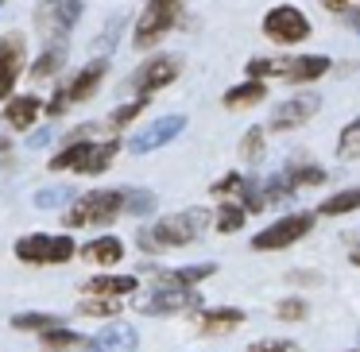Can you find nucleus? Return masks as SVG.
I'll list each match as a JSON object with an SVG mask.
<instances>
[{"label": "nucleus", "mask_w": 360, "mask_h": 352, "mask_svg": "<svg viewBox=\"0 0 360 352\" xmlns=\"http://www.w3.org/2000/svg\"><path fill=\"white\" fill-rule=\"evenodd\" d=\"M205 228H210V213L205 209H182V213H171V217H159L155 225H143L136 233V244L148 256H159V252L186 248V244L202 240Z\"/></svg>", "instance_id": "obj_1"}, {"label": "nucleus", "mask_w": 360, "mask_h": 352, "mask_svg": "<svg viewBox=\"0 0 360 352\" xmlns=\"http://www.w3.org/2000/svg\"><path fill=\"white\" fill-rule=\"evenodd\" d=\"M124 217V190H86L70 202L63 225L66 228H101Z\"/></svg>", "instance_id": "obj_2"}, {"label": "nucleus", "mask_w": 360, "mask_h": 352, "mask_svg": "<svg viewBox=\"0 0 360 352\" xmlns=\"http://www.w3.org/2000/svg\"><path fill=\"white\" fill-rule=\"evenodd\" d=\"M182 20V0H148L136 20V32H132V47L136 51H151L167 39V35L179 27Z\"/></svg>", "instance_id": "obj_3"}, {"label": "nucleus", "mask_w": 360, "mask_h": 352, "mask_svg": "<svg viewBox=\"0 0 360 352\" xmlns=\"http://www.w3.org/2000/svg\"><path fill=\"white\" fill-rule=\"evenodd\" d=\"M78 256V244L66 233H27L16 240V259L20 263H35V267H55V263H70Z\"/></svg>", "instance_id": "obj_4"}, {"label": "nucleus", "mask_w": 360, "mask_h": 352, "mask_svg": "<svg viewBox=\"0 0 360 352\" xmlns=\"http://www.w3.org/2000/svg\"><path fill=\"white\" fill-rule=\"evenodd\" d=\"M82 12H86V0H39L35 8V35L39 43H66V35L78 27Z\"/></svg>", "instance_id": "obj_5"}, {"label": "nucleus", "mask_w": 360, "mask_h": 352, "mask_svg": "<svg viewBox=\"0 0 360 352\" xmlns=\"http://www.w3.org/2000/svg\"><path fill=\"white\" fill-rule=\"evenodd\" d=\"M136 310L148 318H174V313H202L205 302L198 287H155L136 298Z\"/></svg>", "instance_id": "obj_6"}, {"label": "nucleus", "mask_w": 360, "mask_h": 352, "mask_svg": "<svg viewBox=\"0 0 360 352\" xmlns=\"http://www.w3.org/2000/svg\"><path fill=\"white\" fill-rule=\"evenodd\" d=\"M314 233V213L298 209L287 213V217H275L271 225H264L256 236H252V252H283V248H295L302 236Z\"/></svg>", "instance_id": "obj_7"}, {"label": "nucleus", "mask_w": 360, "mask_h": 352, "mask_svg": "<svg viewBox=\"0 0 360 352\" xmlns=\"http://www.w3.org/2000/svg\"><path fill=\"white\" fill-rule=\"evenodd\" d=\"M310 20H306L302 8L295 4H275L271 12L264 16V35L275 43V47H298V43L310 39Z\"/></svg>", "instance_id": "obj_8"}, {"label": "nucleus", "mask_w": 360, "mask_h": 352, "mask_svg": "<svg viewBox=\"0 0 360 352\" xmlns=\"http://www.w3.org/2000/svg\"><path fill=\"white\" fill-rule=\"evenodd\" d=\"M27 74V39L24 32H4L0 35V101L16 93V82Z\"/></svg>", "instance_id": "obj_9"}, {"label": "nucleus", "mask_w": 360, "mask_h": 352, "mask_svg": "<svg viewBox=\"0 0 360 352\" xmlns=\"http://www.w3.org/2000/svg\"><path fill=\"white\" fill-rule=\"evenodd\" d=\"M179 74H182V58L179 55H155V58H148V63L136 66L132 89H136V93H143V97H151V93H159V89L171 86Z\"/></svg>", "instance_id": "obj_10"}, {"label": "nucleus", "mask_w": 360, "mask_h": 352, "mask_svg": "<svg viewBox=\"0 0 360 352\" xmlns=\"http://www.w3.org/2000/svg\"><path fill=\"white\" fill-rule=\"evenodd\" d=\"M182 128H186V117H182V112L159 117V120H151V124H143L140 132L132 136V143H128V148H132V155H151V151L167 148L171 140H179Z\"/></svg>", "instance_id": "obj_11"}, {"label": "nucleus", "mask_w": 360, "mask_h": 352, "mask_svg": "<svg viewBox=\"0 0 360 352\" xmlns=\"http://www.w3.org/2000/svg\"><path fill=\"white\" fill-rule=\"evenodd\" d=\"M318 109H321V97L318 93H295V97H287V101L275 105V112H271V132H290V128L306 124V120H310Z\"/></svg>", "instance_id": "obj_12"}, {"label": "nucleus", "mask_w": 360, "mask_h": 352, "mask_svg": "<svg viewBox=\"0 0 360 352\" xmlns=\"http://www.w3.org/2000/svg\"><path fill=\"white\" fill-rule=\"evenodd\" d=\"M140 348V333L128 321H109L101 333L89 337L86 352H136Z\"/></svg>", "instance_id": "obj_13"}, {"label": "nucleus", "mask_w": 360, "mask_h": 352, "mask_svg": "<svg viewBox=\"0 0 360 352\" xmlns=\"http://www.w3.org/2000/svg\"><path fill=\"white\" fill-rule=\"evenodd\" d=\"M43 117V101L35 93H12L4 101V124L12 132H32V124H39Z\"/></svg>", "instance_id": "obj_14"}, {"label": "nucleus", "mask_w": 360, "mask_h": 352, "mask_svg": "<svg viewBox=\"0 0 360 352\" xmlns=\"http://www.w3.org/2000/svg\"><path fill=\"white\" fill-rule=\"evenodd\" d=\"M105 74H109V58H94V63H86L70 82H66V93H70V101H74V105L89 101V97H94L97 89H101Z\"/></svg>", "instance_id": "obj_15"}, {"label": "nucleus", "mask_w": 360, "mask_h": 352, "mask_svg": "<svg viewBox=\"0 0 360 352\" xmlns=\"http://www.w3.org/2000/svg\"><path fill=\"white\" fill-rule=\"evenodd\" d=\"M136 290H140L136 275H94V279L82 282V294H89V298H120L124 302Z\"/></svg>", "instance_id": "obj_16"}, {"label": "nucleus", "mask_w": 360, "mask_h": 352, "mask_svg": "<svg viewBox=\"0 0 360 352\" xmlns=\"http://www.w3.org/2000/svg\"><path fill=\"white\" fill-rule=\"evenodd\" d=\"M217 275V263H186V267H171V271H155V287H202L205 279Z\"/></svg>", "instance_id": "obj_17"}, {"label": "nucleus", "mask_w": 360, "mask_h": 352, "mask_svg": "<svg viewBox=\"0 0 360 352\" xmlns=\"http://www.w3.org/2000/svg\"><path fill=\"white\" fill-rule=\"evenodd\" d=\"M244 318H248V313L236 310V306H217V310L198 313V329H202L205 337H225V333H233V329H240Z\"/></svg>", "instance_id": "obj_18"}, {"label": "nucleus", "mask_w": 360, "mask_h": 352, "mask_svg": "<svg viewBox=\"0 0 360 352\" xmlns=\"http://www.w3.org/2000/svg\"><path fill=\"white\" fill-rule=\"evenodd\" d=\"M78 256L97 263V267H117L124 259V240L120 236H94L86 248H78Z\"/></svg>", "instance_id": "obj_19"}, {"label": "nucleus", "mask_w": 360, "mask_h": 352, "mask_svg": "<svg viewBox=\"0 0 360 352\" xmlns=\"http://www.w3.org/2000/svg\"><path fill=\"white\" fill-rule=\"evenodd\" d=\"M66 70V43H47L39 51L35 63H27V78L32 82H47V78H58Z\"/></svg>", "instance_id": "obj_20"}, {"label": "nucleus", "mask_w": 360, "mask_h": 352, "mask_svg": "<svg viewBox=\"0 0 360 352\" xmlns=\"http://www.w3.org/2000/svg\"><path fill=\"white\" fill-rule=\"evenodd\" d=\"M97 140H74V143H63V148L55 151V155L47 159V171L51 174H63V171H82V163H86V155L94 151Z\"/></svg>", "instance_id": "obj_21"}, {"label": "nucleus", "mask_w": 360, "mask_h": 352, "mask_svg": "<svg viewBox=\"0 0 360 352\" xmlns=\"http://www.w3.org/2000/svg\"><path fill=\"white\" fill-rule=\"evenodd\" d=\"M326 74H329V58L326 55H298V58H290L287 82H295V86H310V82L326 78Z\"/></svg>", "instance_id": "obj_22"}, {"label": "nucleus", "mask_w": 360, "mask_h": 352, "mask_svg": "<svg viewBox=\"0 0 360 352\" xmlns=\"http://www.w3.org/2000/svg\"><path fill=\"white\" fill-rule=\"evenodd\" d=\"M264 97H267V82H256V78H248V82H240V86L225 89V97H221V105L236 112V109H252V105H264Z\"/></svg>", "instance_id": "obj_23"}, {"label": "nucleus", "mask_w": 360, "mask_h": 352, "mask_svg": "<svg viewBox=\"0 0 360 352\" xmlns=\"http://www.w3.org/2000/svg\"><path fill=\"white\" fill-rule=\"evenodd\" d=\"M120 148H124V143H120L117 136H109V140H97V143H94V151L86 155V163H82V171H78V174H94V178H97V174H105L112 163H117Z\"/></svg>", "instance_id": "obj_24"}, {"label": "nucleus", "mask_w": 360, "mask_h": 352, "mask_svg": "<svg viewBox=\"0 0 360 352\" xmlns=\"http://www.w3.org/2000/svg\"><path fill=\"white\" fill-rule=\"evenodd\" d=\"M39 344L47 352H86L89 337L74 333L70 325H55V329H47V333H39Z\"/></svg>", "instance_id": "obj_25"}, {"label": "nucleus", "mask_w": 360, "mask_h": 352, "mask_svg": "<svg viewBox=\"0 0 360 352\" xmlns=\"http://www.w3.org/2000/svg\"><path fill=\"white\" fill-rule=\"evenodd\" d=\"M290 178V186L295 190H310V186H326V167H318V163H310V159H290L287 163V171H283Z\"/></svg>", "instance_id": "obj_26"}, {"label": "nucleus", "mask_w": 360, "mask_h": 352, "mask_svg": "<svg viewBox=\"0 0 360 352\" xmlns=\"http://www.w3.org/2000/svg\"><path fill=\"white\" fill-rule=\"evenodd\" d=\"M148 105H151V97H143V93H136V97H132V101H124V105H117V109H112V112H109V120H105V128H109V132H112V136H117V132H124V128H128V124H132V120H140V112H143V109H148Z\"/></svg>", "instance_id": "obj_27"}, {"label": "nucleus", "mask_w": 360, "mask_h": 352, "mask_svg": "<svg viewBox=\"0 0 360 352\" xmlns=\"http://www.w3.org/2000/svg\"><path fill=\"white\" fill-rule=\"evenodd\" d=\"M356 209H360V186L337 190V194H329L326 202L318 205L321 217H345V213H356Z\"/></svg>", "instance_id": "obj_28"}, {"label": "nucleus", "mask_w": 360, "mask_h": 352, "mask_svg": "<svg viewBox=\"0 0 360 352\" xmlns=\"http://www.w3.org/2000/svg\"><path fill=\"white\" fill-rule=\"evenodd\" d=\"M244 225H248V209H244L236 197H233V202H225L217 213H213V228H217V233H225V236L240 233Z\"/></svg>", "instance_id": "obj_29"}, {"label": "nucleus", "mask_w": 360, "mask_h": 352, "mask_svg": "<svg viewBox=\"0 0 360 352\" xmlns=\"http://www.w3.org/2000/svg\"><path fill=\"white\" fill-rule=\"evenodd\" d=\"M55 325H66L58 313H43V310H27V313H16L12 318V329H20V333H47V329Z\"/></svg>", "instance_id": "obj_30"}, {"label": "nucleus", "mask_w": 360, "mask_h": 352, "mask_svg": "<svg viewBox=\"0 0 360 352\" xmlns=\"http://www.w3.org/2000/svg\"><path fill=\"white\" fill-rule=\"evenodd\" d=\"M155 205H159V197L151 190H140V186L124 190V217H151Z\"/></svg>", "instance_id": "obj_31"}, {"label": "nucleus", "mask_w": 360, "mask_h": 352, "mask_svg": "<svg viewBox=\"0 0 360 352\" xmlns=\"http://www.w3.org/2000/svg\"><path fill=\"white\" fill-rule=\"evenodd\" d=\"M74 313L78 318H117L120 313V298H89V294H82V302L74 306Z\"/></svg>", "instance_id": "obj_32"}, {"label": "nucleus", "mask_w": 360, "mask_h": 352, "mask_svg": "<svg viewBox=\"0 0 360 352\" xmlns=\"http://www.w3.org/2000/svg\"><path fill=\"white\" fill-rule=\"evenodd\" d=\"M244 70H248V78H256V82H267V78H287L290 58H252V63H244Z\"/></svg>", "instance_id": "obj_33"}, {"label": "nucleus", "mask_w": 360, "mask_h": 352, "mask_svg": "<svg viewBox=\"0 0 360 352\" xmlns=\"http://www.w3.org/2000/svg\"><path fill=\"white\" fill-rule=\"evenodd\" d=\"M240 155H244V163H264V155H267V136H264V128L259 124H252L248 132H244V140H240Z\"/></svg>", "instance_id": "obj_34"}, {"label": "nucleus", "mask_w": 360, "mask_h": 352, "mask_svg": "<svg viewBox=\"0 0 360 352\" xmlns=\"http://www.w3.org/2000/svg\"><path fill=\"white\" fill-rule=\"evenodd\" d=\"M337 155H341L345 163L360 159V117L349 120V124L341 128V136H337Z\"/></svg>", "instance_id": "obj_35"}, {"label": "nucleus", "mask_w": 360, "mask_h": 352, "mask_svg": "<svg viewBox=\"0 0 360 352\" xmlns=\"http://www.w3.org/2000/svg\"><path fill=\"white\" fill-rule=\"evenodd\" d=\"M236 202H240L248 213H264V209H267L264 182H252V178H244V186H240V197H236Z\"/></svg>", "instance_id": "obj_36"}, {"label": "nucleus", "mask_w": 360, "mask_h": 352, "mask_svg": "<svg viewBox=\"0 0 360 352\" xmlns=\"http://www.w3.org/2000/svg\"><path fill=\"white\" fill-rule=\"evenodd\" d=\"M240 186H244V174L240 171H229V174H221V178L217 182H213V194H217V197H225V202H229V197H240Z\"/></svg>", "instance_id": "obj_37"}, {"label": "nucleus", "mask_w": 360, "mask_h": 352, "mask_svg": "<svg viewBox=\"0 0 360 352\" xmlns=\"http://www.w3.org/2000/svg\"><path fill=\"white\" fill-rule=\"evenodd\" d=\"M306 313H310V306H306L302 298H283V302L275 306V318L279 321H306Z\"/></svg>", "instance_id": "obj_38"}, {"label": "nucleus", "mask_w": 360, "mask_h": 352, "mask_svg": "<svg viewBox=\"0 0 360 352\" xmlns=\"http://www.w3.org/2000/svg\"><path fill=\"white\" fill-rule=\"evenodd\" d=\"M264 194H267V205H271V202H283V197H290V194H295V186H290L287 174H271V178L264 182Z\"/></svg>", "instance_id": "obj_39"}, {"label": "nucleus", "mask_w": 360, "mask_h": 352, "mask_svg": "<svg viewBox=\"0 0 360 352\" xmlns=\"http://www.w3.org/2000/svg\"><path fill=\"white\" fill-rule=\"evenodd\" d=\"M63 202H74L70 186H55V190H39V194H35V205H39V209H55V205H63Z\"/></svg>", "instance_id": "obj_40"}, {"label": "nucleus", "mask_w": 360, "mask_h": 352, "mask_svg": "<svg viewBox=\"0 0 360 352\" xmlns=\"http://www.w3.org/2000/svg\"><path fill=\"white\" fill-rule=\"evenodd\" d=\"M70 105H74V101H70V93H66V86H58L55 97L43 105V112H47L51 120H58V117H66V112H70Z\"/></svg>", "instance_id": "obj_41"}, {"label": "nucleus", "mask_w": 360, "mask_h": 352, "mask_svg": "<svg viewBox=\"0 0 360 352\" xmlns=\"http://www.w3.org/2000/svg\"><path fill=\"white\" fill-rule=\"evenodd\" d=\"M120 27H124V16H112L109 27H105V35L97 39V58H105L112 47H117V32H120Z\"/></svg>", "instance_id": "obj_42"}, {"label": "nucleus", "mask_w": 360, "mask_h": 352, "mask_svg": "<svg viewBox=\"0 0 360 352\" xmlns=\"http://www.w3.org/2000/svg\"><path fill=\"white\" fill-rule=\"evenodd\" d=\"M248 352H302L295 341H283V337H271V341H252Z\"/></svg>", "instance_id": "obj_43"}, {"label": "nucleus", "mask_w": 360, "mask_h": 352, "mask_svg": "<svg viewBox=\"0 0 360 352\" xmlns=\"http://www.w3.org/2000/svg\"><path fill=\"white\" fill-rule=\"evenodd\" d=\"M356 0H321V8H329V12H349Z\"/></svg>", "instance_id": "obj_44"}, {"label": "nucleus", "mask_w": 360, "mask_h": 352, "mask_svg": "<svg viewBox=\"0 0 360 352\" xmlns=\"http://www.w3.org/2000/svg\"><path fill=\"white\" fill-rule=\"evenodd\" d=\"M47 140H51V128L43 124V128H35V132H32V140H27V143H32V148H43Z\"/></svg>", "instance_id": "obj_45"}, {"label": "nucleus", "mask_w": 360, "mask_h": 352, "mask_svg": "<svg viewBox=\"0 0 360 352\" xmlns=\"http://www.w3.org/2000/svg\"><path fill=\"white\" fill-rule=\"evenodd\" d=\"M287 279L290 282H306V287H310V282H318V275H314V271H290Z\"/></svg>", "instance_id": "obj_46"}, {"label": "nucleus", "mask_w": 360, "mask_h": 352, "mask_svg": "<svg viewBox=\"0 0 360 352\" xmlns=\"http://www.w3.org/2000/svg\"><path fill=\"white\" fill-rule=\"evenodd\" d=\"M8 159H12V140L0 132V163H8Z\"/></svg>", "instance_id": "obj_47"}, {"label": "nucleus", "mask_w": 360, "mask_h": 352, "mask_svg": "<svg viewBox=\"0 0 360 352\" xmlns=\"http://www.w3.org/2000/svg\"><path fill=\"white\" fill-rule=\"evenodd\" d=\"M345 20H349V27L360 35V8H349V12H345Z\"/></svg>", "instance_id": "obj_48"}, {"label": "nucleus", "mask_w": 360, "mask_h": 352, "mask_svg": "<svg viewBox=\"0 0 360 352\" xmlns=\"http://www.w3.org/2000/svg\"><path fill=\"white\" fill-rule=\"evenodd\" d=\"M349 263H352V267H360V244H356V248L349 252Z\"/></svg>", "instance_id": "obj_49"}, {"label": "nucleus", "mask_w": 360, "mask_h": 352, "mask_svg": "<svg viewBox=\"0 0 360 352\" xmlns=\"http://www.w3.org/2000/svg\"><path fill=\"white\" fill-rule=\"evenodd\" d=\"M4 4H8V0H0V8H4Z\"/></svg>", "instance_id": "obj_50"}, {"label": "nucleus", "mask_w": 360, "mask_h": 352, "mask_svg": "<svg viewBox=\"0 0 360 352\" xmlns=\"http://www.w3.org/2000/svg\"><path fill=\"white\" fill-rule=\"evenodd\" d=\"M349 352H360V348H349Z\"/></svg>", "instance_id": "obj_51"}]
</instances>
